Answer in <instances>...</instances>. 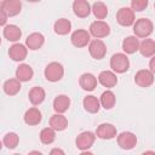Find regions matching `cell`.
<instances>
[{
  "label": "cell",
  "instance_id": "obj_22",
  "mask_svg": "<svg viewBox=\"0 0 155 155\" xmlns=\"http://www.w3.org/2000/svg\"><path fill=\"white\" fill-rule=\"evenodd\" d=\"M70 107V99L65 94H59L53 99V109L56 113L63 114L65 113Z\"/></svg>",
  "mask_w": 155,
  "mask_h": 155
},
{
  "label": "cell",
  "instance_id": "obj_20",
  "mask_svg": "<svg viewBox=\"0 0 155 155\" xmlns=\"http://www.w3.org/2000/svg\"><path fill=\"white\" fill-rule=\"evenodd\" d=\"M33 76H34V70H33V68L29 64L23 63V64H19L17 67V69H16V78L19 81H22V82L29 81V80L33 79Z\"/></svg>",
  "mask_w": 155,
  "mask_h": 155
},
{
  "label": "cell",
  "instance_id": "obj_28",
  "mask_svg": "<svg viewBox=\"0 0 155 155\" xmlns=\"http://www.w3.org/2000/svg\"><path fill=\"white\" fill-rule=\"evenodd\" d=\"M99 102H101V105L107 109V110H110L114 108L115 105V102H116V97L114 94L113 91L110 90H107L104 91L102 94H101V98H99Z\"/></svg>",
  "mask_w": 155,
  "mask_h": 155
},
{
  "label": "cell",
  "instance_id": "obj_3",
  "mask_svg": "<svg viewBox=\"0 0 155 155\" xmlns=\"http://www.w3.org/2000/svg\"><path fill=\"white\" fill-rule=\"evenodd\" d=\"M110 68L114 73L122 74L126 73L130 68V61L125 53H115L110 58Z\"/></svg>",
  "mask_w": 155,
  "mask_h": 155
},
{
  "label": "cell",
  "instance_id": "obj_12",
  "mask_svg": "<svg viewBox=\"0 0 155 155\" xmlns=\"http://www.w3.org/2000/svg\"><path fill=\"white\" fill-rule=\"evenodd\" d=\"M96 136L101 139H113L116 137V127L111 124H101L96 130Z\"/></svg>",
  "mask_w": 155,
  "mask_h": 155
},
{
  "label": "cell",
  "instance_id": "obj_17",
  "mask_svg": "<svg viewBox=\"0 0 155 155\" xmlns=\"http://www.w3.org/2000/svg\"><path fill=\"white\" fill-rule=\"evenodd\" d=\"M98 81L102 86L107 87V88H111L114 86H116L117 84V78L115 75L114 71H110V70H103L99 73L98 75Z\"/></svg>",
  "mask_w": 155,
  "mask_h": 155
},
{
  "label": "cell",
  "instance_id": "obj_4",
  "mask_svg": "<svg viewBox=\"0 0 155 155\" xmlns=\"http://www.w3.org/2000/svg\"><path fill=\"white\" fill-rule=\"evenodd\" d=\"M116 22L122 27H131L136 22L134 11L131 7H121L116 12Z\"/></svg>",
  "mask_w": 155,
  "mask_h": 155
},
{
  "label": "cell",
  "instance_id": "obj_29",
  "mask_svg": "<svg viewBox=\"0 0 155 155\" xmlns=\"http://www.w3.org/2000/svg\"><path fill=\"white\" fill-rule=\"evenodd\" d=\"M53 30L58 35H67L71 30V23L67 18H59L54 22Z\"/></svg>",
  "mask_w": 155,
  "mask_h": 155
},
{
  "label": "cell",
  "instance_id": "obj_32",
  "mask_svg": "<svg viewBox=\"0 0 155 155\" xmlns=\"http://www.w3.org/2000/svg\"><path fill=\"white\" fill-rule=\"evenodd\" d=\"M2 143L7 149H15L19 143V137L16 132H8L4 136Z\"/></svg>",
  "mask_w": 155,
  "mask_h": 155
},
{
  "label": "cell",
  "instance_id": "obj_25",
  "mask_svg": "<svg viewBox=\"0 0 155 155\" xmlns=\"http://www.w3.org/2000/svg\"><path fill=\"white\" fill-rule=\"evenodd\" d=\"M21 82L22 81H19L17 78L16 79H8V80H6L4 82L2 90H4V92L7 96H16L21 91V87H22L21 86Z\"/></svg>",
  "mask_w": 155,
  "mask_h": 155
},
{
  "label": "cell",
  "instance_id": "obj_13",
  "mask_svg": "<svg viewBox=\"0 0 155 155\" xmlns=\"http://www.w3.org/2000/svg\"><path fill=\"white\" fill-rule=\"evenodd\" d=\"M28 53V47H25L23 44H13L8 50V56L15 62H21L25 59Z\"/></svg>",
  "mask_w": 155,
  "mask_h": 155
},
{
  "label": "cell",
  "instance_id": "obj_2",
  "mask_svg": "<svg viewBox=\"0 0 155 155\" xmlns=\"http://www.w3.org/2000/svg\"><path fill=\"white\" fill-rule=\"evenodd\" d=\"M45 78L47 81H51V82H57L59 81L63 75H64V68L61 63L58 62H51L46 65L45 68Z\"/></svg>",
  "mask_w": 155,
  "mask_h": 155
},
{
  "label": "cell",
  "instance_id": "obj_10",
  "mask_svg": "<svg viewBox=\"0 0 155 155\" xmlns=\"http://www.w3.org/2000/svg\"><path fill=\"white\" fill-rule=\"evenodd\" d=\"M88 52L91 54L92 58L94 59H102L105 57L107 54V46L105 44L99 40V39H94L88 44Z\"/></svg>",
  "mask_w": 155,
  "mask_h": 155
},
{
  "label": "cell",
  "instance_id": "obj_7",
  "mask_svg": "<svg viewBox=\"0 0 155 155\" xmlns=\"http://www.w3.org/2000/svg\"><path fill=\"white\" fill-rule=\"evenodd\" d=\"M134 82L139 87H149L154 84V73L150 69H140L134 75Z\"/></svg>",
  "mask_w": 155,
  "mask_h": 155
},
{
  "label": "cell",
  "instance_id": "obj_16",
  "mask_svg": "<svg viewBox=\"0 0 155 155\" xmlns=\"http://www.w3.org/2000/svg\"><path fill=\"white\" fill-rule=\"evenodd\" d=\"M44 42H45L44 35L41 33H38V31L29 34L28 38L25 39V45L31 51H36V50L41 48V46L44 45Z\"/></svg>",
  "mask_w": 155,
  "mask_h": 155
},
{
  "label": "cell",
  "instance_id": "obj_21",
  "mask_svg": "<svg viewBox=\"0 0 155 155\" xmlns=\"http://www.w3.org/2000/svg\"><path fill=\"white\" fill-rule=\"evenodd\" d=\"M50 126H51L53 130L61 132V131H64V130L68 127V120H67V117H65L63 114L56 113V114H53V115L51 116V119H50Z\"/></svg>",
  "mask_w": 155,
  "mask_h": 155
},
{
  "label": "cell",
  "instance_id": "obj_38",
  "mask_svg": "<svg viewBox=\"0 0 155 155\" xmlns=\"http://www.w3.org/2000/svg\"><path fill=\"white\" fill-rule=\"evenodd\" d=\"M154 10H155V4H154Z\"/></svg>",
  "mask_w": 155,
  "mask_h": 155
},
{
  "label": "cell",
  "instance_id": "obj_37",
  "mask_svg": "<svg viewBox=\"0 0 155 155\" xmlns=\"http://www.w3.org/2000/svg\"><path fill=\"white\" fill-rule=\"evenodd\" d=\"M27 1H29V2H38V1H40V0H27Z\"/></svg>",
  "mask_w": 155,
  "mask_h": 155
},
{
  "label": "cell",
  "instance_id": "obj_30",
  "mask_svg": "<svg viewBox=\"0 0 155 155\" xmlns=\"http://www.w3.org/2000/svg\"><path fill=\"white\" fill-rule=\"evenodd\" d=\"M56 139V130H53L51 126L50 127H45L41 130L40 132V140L42 144L45 145H48V144H52Z\"/></svg>",
  "mask_w": 155,
  "mask_h": 155
},
{
  "label": "cell",
  "instance_id": "obj_33",
  "mask_svg": "<svg viewBox=\"0 0 155 155\" xmlns=\"http://www.w3.org/2000/svg\"><path fill=\"white\" fill-rule=\"evenodd\" d=\"M149 5V0H131V8L136 12L144 11Z\"/></svg>",
  "mask_w": 155,
  "mask_h": 155
},
{
  "label": "cell",
  "instance_id": "obj_18",
  "mask_svg": "<svg viewBox=\"0 0 155 155\" xmlns=\"http://www.w3.org/2000/svg\"><path fill=\"white\" fill-rule=\"evenodd\" d=\"M79 85L85 91H93L97 87V78L91 73H84L79 79Z\"/></svg>",
  "mask_w": 155,
  "mask_h": 155
},
{
  "label": "cell",
  "instance_id": "obj_24",
  "mask_svg": "<svg viewBox=\"0 0 155 155\" xmlns=\"http://www.w3.org/2000/svg\"><path fill=\"white\" fill-rule=\"evenodd\" d=\"M28 97H29V101L33 105H39L41 104L44 101H45V97H46V93H45V90L42 87H39V86H34L29 93H28Z\"/></svg>",
  "mask_w": 155,
  "mask_h": 155
},
{
  "label": "cell",
  "instance_id": "obj_5",
  "mask_svg": "<svg viewBox=\"0 0 155 155\" xmlns=\"http://www.w3.org/2000/svg\"><path fill=\"white\" fill-rule=\"evenodd\" d=\"M96 137H97L96 133H93V132H91V131L81 132V133L76 137V140H75L76 148L80 149L81 151H85V150L90 149V148L93 145V143H94V140H96Z\"/></svg>",
  "mask_w": 155,
  "mask_h": 155
},
{
  "label": "cell",
  "instance_id": "obj_9",
  "mask_svg": "<svg viewBox=\"0 0 155 155\" xmlns=\"http://www.w3.org/2000/svg\"><path fill=\"white\" fill-rule=\"evenodd\" d=\"M70 41L75 47H85L91 42V34L85 29H78L71 34Z\"/></svg>",
  "mask_w": 155,
  "mask_h": 155
},
{
  "label": "cell",
  "instance_id": "obj_15",
  "mask_svg": "<svg viewBox=\"0 0 155 155\" xmlns=\"http://www.w3.org/2000/svg\"><path fill=\"white\" fill-rule=\"evenodd\" d=\"M73 11H74L75 16H78L79 18H86L90 15V12L92 11V8L87 0H74Z\"/></svg>",
  "mask_w": 155,
  "mask_h": 155
},
{
  "label": "cell",
  "instance_id": "obj_8",
  "mask_svg": "<svg viewBox=\"0 0 155 155\" xmlns=\"http://www.w3.org/2000/svg\"><path fill=\"white\" fill-rule=\"evenodd\" d=\"M137 144V136L132 132L125 131L117 136V145L124 150H131Z\"/></svg>",
  "mask_w": 155,
  "mask_h": 155
},
{
  "label": "cell",
  "instance_id": "obj_27",
  "mask_svg": "<svg viewBox=\"0 0 155 155\" xmlns=\"http://www.w3.org/2000/svg\"><path fill=\"white\" fill-rule=\"evenodd\" d=\"M140 54L143 57H153L155 54V41L153 39L145 38L140 44H139V50Z\"/></svg>",
  "mask_w": 155,
  "mask_h": 155
},
{
  "label": "cell",
  "instance_id": "obj_11",
  "mask_svg": "<svg viewBox=\"0 0 155 155\" xmlns=\"http://www.w3.org/2000/svg\"><path fill=\"white\" fill-rule=\"evenodd\" d=\"M1 11H4L8 17L17 16L22 11V2L21 0H2Z\"/></svg>",
  "mask_w": 155,
  "mask_h": 155
},
{
  "label": "cell",
  "instance_id": "obj_35",
  "mask_svg": "<svg viewBox=\"0 0 155 155\" xmlns=\"http://www.w3.org/2000/svg\"><path fill=\"white\" fill-rule=\"evenodd\" d=\"M7 15L4 12V11H1V21H0V24L2 25V27H5V23H6V19H7Z\"/></svg>",
  "mask_w": 155,
  "mask_h": 155
},
{
  "label": "cell",
  "instance_id": "obj_36",
  "mask_svg": "<svg viewBox=\"0 0 155 155\" xmlns=\"http://www.w3.org/2000/svg\"><path fill=\"white\" fill-rule=\"evenodd\" d=\"M50 154H51V155H54V154H62V155H64V151H63L62 149H57V148H56V149H52V150L50 151Z\"/></svg>",
  "mask_w": 155,
  "mask_h": 155
},
{
  "label": "cell",
  "instance_id": "obj_23",
  "mask_svg": "<svg viewBox=\"0 0 155 155\" xmlns=\"http://www.w3.org/2000/svg\"><path fill=\"white\" fill-rule=\"evenodd\" d=\"M139 44L140 42L138 41V39H137L136 35L134 36H132V35L131 36H127L122 41V50H124L125 53L132 54V53H134V52H137L139 50Z\"/></svg>",
  "mask_w": 155,
  "mask_h": 155
},
{
  "label": "cell",
  "instance_id": "obj_14",
  "mask_svg": "<svg viewBox=\"0 0 155 155\" xmlns=\"http://www.w3.org/2000/svg\"><path fill=\"white\" fill-rule=\"evenodd\" d=\"M23 120H24V122H25L27 125H29V126H36V125H39V124L41 122V120H42V114H41V111H40L38 108L33 107V108H29V109L24 113Z\"/></svg>",
  "mask_w": 155,
  "mask_h": 155
},
{
  "label": "cell",
  "instance_id": "obj_34",
  "mask_svg": "<svg viewBox=\"0 0 155 155\" xmlns=\"http://www.w3.org/2000/svg\"><path fill=\"white\" fill-rule=\"evenodd\" d=\"M149 68H150V70L154 73V75H155V54L150 58V62H149Z\"/></svg>",
  "mask_w": 155,
  "mask_h": 155
},
{
  "label": "cell",
  "instance_id": "obj_26",
  "mask_svg": "<svg viewBox=\"0 0 155 155\" xmlns=\"http://www.w3.org/2000/svg\"><path fill=\"white\" fill-rule=\"evenodd\" d=\"M82 105H84V109L87 111V113H91V114H94V113H98L99 111V108H101V102L97 97L94 96H86L82 101Z\"/></svg>",
  "mask_w": 155,
  "mask_h": 155
},
{
  "label": "cell",
  "instance_id": "obj_31",
  "mask_svg": "<svg viewBox=\"0 0 155 155\" xmlns=\"http://www.w3.org/2000/svg\"><path fill=\"white\" fill-rule=\"evenodd\" d=\"M91 8H92V12L97 19H104L108 16V7L102 1H96Z\"/></svg>",
  "mask_w": 155,
  "mask_h": 155
},
{
  "label": "cell",
  "instance_id": "obj_19",
  "mask_svg": "<svg viewBox=\"0 0 155 155\" xmlns=\"http://www.w3.org/2000/svg\"><path fill=\"white\" fill-rule=\"evenodd\" d=\"M2 34H4V38L8 41H12V42H16L21 39L22 36V30L19 29V27H17L16 24H7L4 27V30H2Z\"/></svg>",
  "mask_w": 155,
  "mask_h": 155
},
{
  "label": "cell",
  "instance_id": "obj_1",
  "mask_svg": "<svg viewBox=\"0 0 155 155\" xmlns=\"http://www.w3.org/2000/svg\"><path fill=\"white\" fill-rule=\"evenodd\" d=\"M154 31V24L149 18H139L133 23V33L137 38L145 39Z\"/></svg>",
  "mask_w": 155,
  "mask_h": 155
},
{
  "label": "cell",
  "instance_id": "obj_6",
  "mask_svg": "<svg viewBox=\"0 0 155 155\" xmlns=\"http://www.w3.org/2000/svg\"><path fill=\"white\" fill-rule=\"evenodd\" d=\"M90 34L92 36H94L96 39H101V38H105L110 34V27L108 23L98 19L91 23L90 25Z\"/></svg>",
  "mask_w": 155,
  "mask_h": 155
}]
</instances>
